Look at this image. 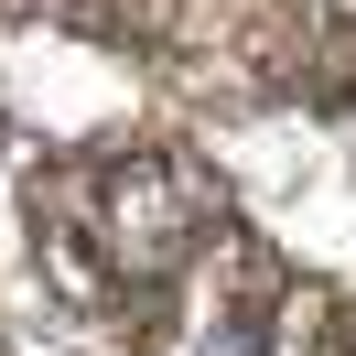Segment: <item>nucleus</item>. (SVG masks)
<instances>
[{"label":"nucleus","mask_w":356,"mask_h":356,"mask_svg":"<svg viewBox=\"0 0 356 356\" xmlns=\"http://www.w3.org/2000/svg\"><path fill=\"white\" fill-rule=\"evenodd\" d=\"M195 356H281V302H270L259 259H248L238 291H205V313H195Z\"/></svg>","instance_id":"nucleus-2"},{"label":"nucleus","mask_w":356,"mask_h":356,"mask_svg":"<svg viewBox=\"0 0 356 356\" xmlns=\"http://www.w3.org/2000/svg\"><path fill=\"white\" fill-rule=\"evenodd\" d=\"M97 238H108V259L130 270V281H162V270L205 238L195 173H173V162H119V173L97 184Z\"/></svg>","instance_id":"nucleus-1"}]
</instances>
